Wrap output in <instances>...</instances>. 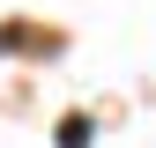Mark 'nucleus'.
Returning a JSON list of instances; mask_svg holds the SVG:
<instances>
[]
</instances>
